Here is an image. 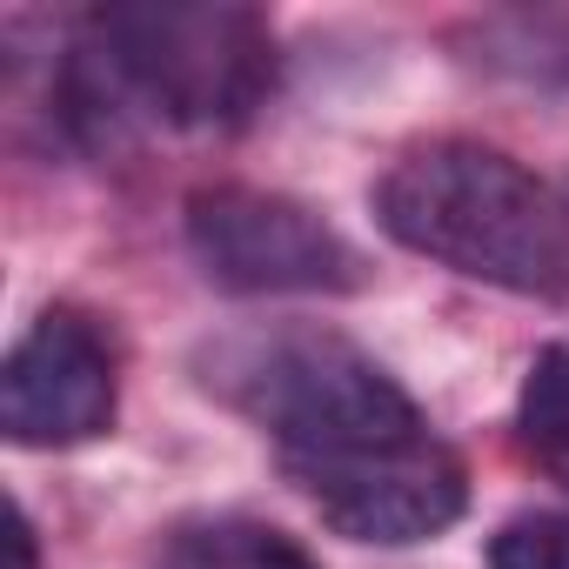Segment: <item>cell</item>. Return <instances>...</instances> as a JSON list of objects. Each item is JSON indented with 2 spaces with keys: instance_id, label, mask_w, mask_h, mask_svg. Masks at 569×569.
<instances>
[{
  "instance_id": "cell-1",
  "label": "cell",
  "mask_w": 569,
  "mask_h": 569,
  "mask_svg": "<svg viewBox=\"0 0 569 569\" xmlns=\"http://www.w3.org/2000/svg\"><path fill=\"white\" fill-rule=\"evenodd\" d=\"M274 94V28L228 0H121L74 28L54 74L61 128L108 148L141 128L234 134Z\"/></svg>"
},
{
  "instance_id": "cell-2",
  "label": "cell",
  "mask_w": 569,
  "mask_h": 569,
  "mask_svg": "<svg viewBox=\"0 0 569 569\" xmlns=\"http://www.w3.org/2000/svg\"><path fill=\"white\" fill-rule=\"evenodd\" d=\"M201 382L268 436L281 456V476L309 482L409 442H429V416L416 396L349 336L281 322V329H248L228 336L201 356Z\"/></svg>"
},
{
  "instance_id": "cell-3",
  "label": "cell",
  "mask_w": 569,
  "mask_h": 569,
  "mask_svg": "<svg viewBox=\"0 0 569 569\" xmlns=\"http://www.w3.org/2000/svg\"><path fill=\"white\" fill-rule=\"evenodd\" d=\"M376 221L396 248L509 296L569 289V201L489 141H422L376 181Z\"/></svg>"
},
{
  "instance_id": "cell-4",
  "label": "cell",
  "mask_w": 569,
  "mask_h": 569,
  "mask_svg": "<svg viewBox=\"0 0 569 569\" xmlns=\"http://www.w3.org/2000/svg\"><path fill=\"white\" fill-rule=\"evenodd\" d=\"M181 234L194 268L228 296H349L369 281L356 241L336 221L254 181L194 188L181 208Z\"/></svg>"
},
{
  "instance_id": "cell-5",
  "label": "cell",
  "mask_w": 569,
  "mask_h": 569,
  "mask_svg": "<svg viewBox=\"0 0 569 569\" xmlns=\"http://www.w3.org/2000/svg\"><path fill=\"white\" fill-rule=\"evenodd\" d=\"M121 362L81 309H48L0 362V429L21 449H81L114 429Z\"/></svg>"
},
{
  "instance_id": "cell-6",
  "label": "cell",
  "mask_w": 569,
  "mask_h": 569,
  "mask_svg": "<svg viewBox=\"0 0 569 569\" xmlns=\"http://www.w3.org/2000/svg\"><path fill=\"white\" fill-rule=\"evenodd\" d=\"M296 489L309 496V509L336 536L376 542V549L436 542L469 509V476H462V462L442 436L369 456V462H349V469H329V476H309Z\"/></svg>"
},
{
  "instance_id": "cell-7",
  "label": "cell",
  "mask_w": 569,
  "mask_h": 569,
  "mask_svg": "<svg viewBox=\"0 0 569 569\" xmlns=\"http://www.w3.org/2000/svg\"><path fill=\"white\" fill-rule=\"evenodd\" d=\"M469 68L522 88H569V0L549 8H489L456 28Z\"/></svg>"
},
{
  "instance_id": "cell-8",
  "label": "cell",
  "mask_w": 569,
  "mask_h": 569,
  "mask_svg": "<svg viewBox=\"0 0 569 569\" xmlns=\"http://www.w3.org/2000/svg\"><path fill=\"white\" fill-rule=\"evenodd\" d=\"M161 569H322L289 529L254 516H194L161 542Z\"/></svg>"
},
{
  "instance_id": "cell-9",
  "label": "cell",
  "mask_w": 569,
  "mask_h": 569,
  "mask_svg": "<svg viewBox=\"0 0 569 569\" xmlns=\"http://www.w3.org/2000/svg\"><path fill=\"white\" fill-rule=\"evenodd\" d=\"M489 569H569V509H522L489 536Z\"/></svg>"
},
{
  "instance_id": "cell-10",
  "label": "cell",
  "mask_w": 569,
  "mask_h": 569,
  "mask_svg": "<svg viewBox=\"0 0 569 569\" xmlns=\"http://www.w3.org/2000/svg\"><path fill=\"white\" fill-rule=\"evenodd\" d=\"M549 429H569V342L542 349L529 362V382H522V436H549Z\"/></svg>"
},
{
  "instance_id": "cell-11",
  "label": "cell",
  "mask_w": 569,
  "mask_h": 569,
  "mask_svg": "<svg viewBox=\"0 0 569 569\" xmlns=\"http://www.w3.org/2000/svg\"><path fill=\"white\" fill-rule=\"evenodd\" d=\"M529 449H536V462H542V469L569 489V429H549V436H536Z\"/></svg>"
},
{
  "instance_id": "cell-12",
  "label": "cell",
  "mask_w": 569,
  "mask_h": 569,
  "mask_svg": "<svg viewBox=\"0 0 569 569\" xmlns=\"http://www.w3.org/2000/svg\"><path fill=\"white\" fill-rule=\"evenodd\" d=\"M8 542H14V569H34V562H41V556H34V522H28V509H21V502H14Z\"/></svg>"
}]
</instances>
